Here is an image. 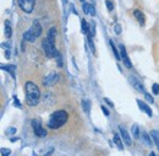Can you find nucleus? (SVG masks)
Listing matches in <instances>:
<instances>
[{
	"mask_svg": "<svg viewBox=\"0 0 159 156\" xmlns=\"http://www.w3.org/2000/svg\"><path fill=\"white\" fill-rule=\"evenodd\" d=\"M25 95H26V103H27V106L34 107V106H37L39 103L40 90L34 82L28 81V82L25 84Z\"/></svg>",
	"mask_w": 159,
	"mask_h": 156,
	"instance_id": "1",
	"label": "nucleus"
},
{
	"mask_svg": "<svg viewBox=\"0 0 159 156\" xmlns=\"http://www.w3.org/2000/svg\"><path fill=\"white\" fill-rule=\"evenodd\" d=\"M67 112L66 111H57L52 113V116L48 120V128L50 129H59L67 122Z\"/></svg>",
	"mask_w": 159,
	"mask_h": 156,
	"instance_id": "2",
	"label": "nucleus"
},
{
	"mask_svg": "<svg viewBox=\"0 0 159 156\" xmlns=\"http://www.w3.org/2000/svg\"><path fill=\"white\" fill-rule=\"evenodd\" d=\"M42 35V26H40L39 21L34 20L31 25V27L23 33V41L27 42H34L36 38H38Z\"/></svg>",
	"mask_w": 159,
	"mask_h": 156,
	"instance_id": "3",
	"label": "nucleus"
},
{
	"mask_svg": "<svg viewBox=\"0 0 159 156\" xmlns=\"http://www.w3.org/2000/svg\"><path fill=\"white\" fill-rule=\"evenodd\" d=\"M42 48H43V52L44 54L48 57V58H53L55 57L57 54V48H55V42H52L49 38H44L42 42Z\"/></svg>",
	"mask_w": 159,
	"mask_h": 156,
	"instance_id": "4",
	"label": "nucleus"
},
{
	"mask_svg": "<svg viewBox=\"0 0 159 156\" xmlns=\"http://www.w3.org/2000/svg\"><path fill=\"white\" fill-rule=\"evenodd\" d=\"M32 128H33V132H34L36 137H39V138L47 137V130L42 127V123H40L39 119H33L32 120Z\"/></svg>",
	"mask_w": 159,
	"mask_h": 156,
	"instance_id": "5",
	"label": "nucleus"
},
{
	"mask_svg": "<svg viewBox=\"0 0 159 156\" xmlns=\"http://www.w3.org/2000/svg\"><path fill=\"white\" fill-rule=\"evenodd\" d=\"M19 5L20 7L27 14H31L34 9L36 5V0H19Z\"/></svg>",
	"mask_w": 159,
	"mask_h": 156,
	"instance_id": "6",
	"label": "nucleus"
},
{
	"mask_svg": "<svg viewBox=\"0 0 159 156\" xmlns=\"http://www.w3.org/2000/svg\"><path fill=\"white\" fill-rule=\"evenodd\" d=\"M119 49H120V58H121V60L124 61L125 66H126V68H129V69H130V68H132V63H131V60H130L129 56H127V52H126L125 47H124L122 44H120Z\"/></svg>",
	"mask_w": 159,
	"mask_h": 156,
	"instance_id": "7",
	"label": "nucleus"
},
{
	"mask_svg": "<svg viewBox=\"0 0 159 156\" xmlns=\"http://www.w3.org/2000/svg\"><path fill=\"white\" fill-rule=\"evenodd\" d=\"M130 82L132 84V86H134L139 92H141V94H144V92H146V89H144L143 84H142L141 80L137 79L136 76H130Z\"/></svg>",
	"mask_w": 159,
	"mask_h": 156,
	"instance_id": "8",
	"label": "nucleus"
},
{
	"mask_svg": "<svg viewBox=\"0 0 159 156\" xmlns=\"http://www.w3.org/2000/svg\"><path fill=\"white\" fill-rule=\"evenodd\" d=\"M119 130H120V134H121V138H122V140H124V143H125L127 146H131V145H132V139H131V137L129 135L127 130H126L122 125H120L119 127Z\"/></svg>",
	"mask_w": 159,
	"mask_h": 156,
	"instance_id": "9",
	"label": "nucleus"
},
{
	"mask_svg": "<svg viewBox=\"0 0 159 156\" xmlns=\"http://www.w3.org/2000/svg\"><path fill=\"white\" fill-rule=\"evenodd\" d=\"M58 79H59V75H58V74L50 73L47 78L43 80V84H44L45 86H52V85H54V84L58 81Z\"/></svg>",
	"mask_w": 159,
	"mask_h": 156,
	"instance_id": "10",
	"label": "nucleus"
},
{
	"mask_svg": "<svg viewBox=\"0 0 159 156\" xmlns=\"http://www.w3.org/2000/svg\"><path fill=\"white\" fill-rule=\"evenodd\" d=\"M137 105H139V110L141 111H143L144 113H147V116L148 117H152L153 116V113H152V111H151V108L143 102V101H141V100H137Z\"/></svg>",
	"mask_w": 159,
	"mask_h": 156,
	"instance_id": "11",
	"label": "nucleus"
},
{
	"mask_svg": "<svg viewBox=\"0 0 159 156\" xmlns=\"http://www.w3.org/2000/svg\"><path fill=\"white\" fill-rule=\"evenodd\" d=\"M82 9H83L84 14H87V15H89V16H94V15H96V10H94L93 5H91V4L84 2V4L82 5Z\"/></svg>",
	"mask_w": 159,
	"mask_h": 156,
	"instance_id": "12",
	"label": "nucleus"
},
{
	"mask_svg": "<svg viewBox=\"0 0 159 156\" xmlns=\"http://www.w3.org/2000/svg\"><path fill=\"white\" fill-rule=\"evenodd\" d=\"M1 69H2V70H5V71H7L12 78L15 79V70H16V66H15V65H12V64L1 65Z\"/></svg>",
	"mask_w": 159,
	"mask_h": 156,
	"instance_id": "13",
	"label": "nucleus"
},
{
	"mask_svg": "<svg viewBox=\"0 0 159 156\" xmlns=\"http://www.w3.org/2000/svg\"><path fill=\"white\" fill-rule=\"evenodd\" d=\"M134 16L137 19V21L139 22V25H141V26H143V25H144L146 19H144V15H143V12H142L141 10H134Z\"/></svg>",
	"mask_w": 159,
	"mask_h": 156,
	"instance_id": "14",
	"label": "nucleus"
},
{
	"mask_svg": "<svg viewBox=\"0 0 159 156\" xmlns=\"http://www.w3.org/2000/svg\"><path fill=\"white\" fill-rule=\"evenodd\" d=\"M47 38H49L52 42H55V38H57V28L55 27H50V30L48 31Z\"/></svg>",
	"mask_w": 159,
	"mask_h": 156,
	"instance_id": "15",
	"label": "nucleus"
},
{
	"mask_svg": "<svg viewBox=\"0 0 159 156\" xmlns=\"http://www.w3.org/2000/svg\"><path fill=\"white\" fill-rule=\"evenodd\" d=\"M81 30H82V33L83 35H88V32H89V26H88L87 21L84 19L81 20Z\"/></svg>",
	"mask_w": 159,
	"mask_h": 156,
	"instance_id": "16",
	"label": "nucleus"
},
{
	"mask_svg": "<svg viewBox=\"0 0 159 156\" xmlns=\"http://www.w3.org/2000/svg\"><path fill=\"white\" fill-rule=\"evenodd\" d=\"M151 138L153 139V141L156 143V145H157V148H158V150H159V132L158 130H152V132H151Z\"/></svg>",
	"mask_w": 159,
	"mask_h": 156,
	"instance_id": "17",
	"label": "nucleus"
},
{
	"mask_svg": "<svg viewBox=\"0 0 159 156\" xmlns=\"http://www.w3.org/2000/svg\"><path fill=\"white\" fill-rule=\"evenodd\" d=\"M82 108H83V111L86 113H89V111H91V101L89 100H83L82 101Z\"/></svg>",
	"mask_w": 159,
	"mask_h": 156,
	"instance_id": "18",
	"label": "nucleus"
},
{
	"mask_svg": "<svg viewBox=\"0 0 159 156\" xmlns=\"http://www.w3.org/2000/svg\"><path fill=\"white\" fill-rule=\"evenodd\" d=\"M122 139L119 137V134H114V143L118 145V148H119L120 150H122L124 149V144H122Z\"/></svg>",
	"mask_w": 159,
	"mask_h": 156,
	"instance_id": "19",
	"label": "nucleus"
},
{
	"mask_svg": "<svg viewBox=\"0 0 159 156\" xmlns=\"http://www.w3.org/2000/svg\"><path fill=\"white\" fill-rule=\"evenodd\" d=\"M141 135H142V140L144 141V144H146V145H148V146H151V145H152V140H151L149 135H148L146 132H142V133H141Z\"/></svg>",
	"mask_w": 159,
	"mask_h": 156,
	"instance_id": "20",
	"label": "nucleus"
},
{
	"mask_svg": "<svg viewBox=\"0 0 159 156\" xmlns=\"http://www.w3.org/2000/svg\"><path fill=\"white\" fill-rule=\"evenodd\" d=\"M11 35H12L11 26H10V23L6 21V22H5V36H6V38H10V37H11Z\"/></svg>",
	"mask_w": 159,
	"mask_h": 156,
	"instance_id": "21",
	"label": "nucleus"
},
{
	"mask_svg": "<svg viewBox=\"0 0 159 156\" xmlns=\"http://www.w3.org/2000/svg\"><path fill=\"white\" fill-rule=\"evenodd\" d=\"M131 133H132V135H134L135 139H139V125H137V124H134V125H132V128H131Z\"/></svg>",
	"mask_w": 159,
	"mask_h": 156,
	"instance_id": "22",
	"label": "nucleus"
},
{
	"mask_svg": "<svg viewBox=\"0 0 159 156\" xmlns=\"http://www.w3.org/2000/svg\"><path fill=\"white\" fill-rule=\"evenodd\" d=\"M110 47H111V51H113V53H114V56H115V58H116V60H120V54L119 52H118V49H116V47L114 46V42L113 41H110Z\"/></svg>",
	"mask_w": 159,
	"mask_h": 156,
	"instance_id": "23",
	"label": "nucleus"
},
{
	"mask_svg": "<svg viewBox=\"0 0 159 156\" xmlns=\"http://www.w3.org/2000/svg\"><path fill=\"white\" fill-rule=\"evenodd\" d=\"M96 35V25L92 23L89 25V32H88V37H93Z\"/></svg>",
	"mask_w": 159,
	"mask_h": 156,
	"instance_id": "24",
	"label": "nucleus"
},
{
	"mask_svg": "<svg viewBox=\"0 0 159 156\" xmlns=\"http://www.w3.org/2000/svg\"><path fill=\"white\" fill-rule=\"evenodd\" d=\"M55 59H57V64H58V66L61 68V66H62V57H61V54H60L59 52H57Z\"/></svg>",
	"mask_w": 159,
	"mask_h": 156,
	"instance_id": "25",
	"label": "nucleus"
},
{
	"mask_svg": "<svg viewBox=\"0 0 159 156\" xmlns=\"http://www.w3.org/2000/svg\"><path fill=\"white\" fill-rule=\"evenodd\" d=\"M87 41H88V46L91 47V51H92V53L94 54V53H96V47H94V44H93L92 37H88V38H87Z\"/></svg>",
	"mask_w": 159,
	"mask_h": 156,
	"instance_id": "26",
	"label": "nucleus"
},
{
	"mask_svg": "<svg viewBox=\"0 0 159 156\" xmlns=\"http://www.w3.org/2000/svg\"><path fill=\"white\" fill-rule=\"evenodd\" d=\"M152 91L154 95H158L159 94V84H153L152 85Z\"/></svg>",
	"mask_w": 159,
	"mask_h": 156,
	"instance_id": "27",
	"label": "nucleus"
},
{
	"mask_svg": "<svg viewBox=\"0 0 159 156\" xmlns=\"http://www.w3.org/2000/svg\"><path fill=\"white\" fill-rule=\"evenodd\" d=\"M144 98H146V100H147V102H149V103H153V102H154L153 97H152L149 94H147V92H144Z\"/></svg>",
	"mask_w": 159,
	"mask_h": 156,
	"instance_id": "28",
	"label": "nucleus"
},
{
	"mask_svg": "<svg viewBox=\"0 0 159 156\" xmlns=\"http://www.w3.org/2000/svg\"><path fill=\"white\" fill-rule=\"evenodd\" d=\"M10 153H11V150H10V149H5V148H2V149H1V155L2 156H9L10 155Z\"/></svg>",
	"mask_w": 159,
	"mask_h": 156,
	"instance_id": "29",
	"label": "nucleus"
},
{
	"mask_svg": "<svg viewBox=\"0 0 159 156\" xmlns=\"http://www.w3.org/2000/svg\"><path fill=\"white\" fill-rule=\"evenodd\" d=\"M105 2H107V7H108V10H109V11H111V10L114 9V5H113V2H111L110 0H107Z\"/></svg>",
	"mask_w": 159,
	"mask_h": 156,
	"instance_id": "30",
	"label": "nucleus"
},
{
	"mask_svg": "<svg viewBox=\"0 0 159 156\" xmlns=\"http://www.w3.org/2000/svg\"><path fill=\"white\" fill-rule=\"evenodd\" d=\"M115 33H116V35H120V33H121V26H120V25H115Z\"/></svg>",
	"mask_w": 159,
	"mask_h": 156,
	"instance_id": "31",
	"label": "nucleus"
},
{
	"mask_svg": "<svg viewBox=\"0 0 159 156\" xmlns=\"http://www.w3.org/2000/svg\"><path fill=\"white\" fill-rule=\"evenodd\" d=\"M102 111H103V113H104V115H105L107 117L109 116V111H108V108H107V107H104V106H102Z\"/></svg>",
	"mask_w": 159,
	"mask_h": 156,
	"instance_id": "32",
	"label": "nucleus"
},
{
	"mask_svg": "<svg viewBox=\"0 0 159 156\" xmlns=\"http://www.w3.org/2000/svg\"><path fill=\"white\" fill-rule=\"evenodd\" d=\"M14 100H15V101H14V103H15V106H17V107H21V103H20V102H19V100H17V97H16V96L14 97Z\"/></svg>",
	"mask_w": 159,
	"mask_h": 156,
	"instance_id": "33",
	"label": "nucleus"
},
{
	"mask_svg": "<svg viewBox=\"0 0 159 156\" xmlns=\"http://www.w3.org/2000/svg\"><path fill=\"white\" fill-rule=\"evenodd\" d=\"M15 130H16L15 128H9V130L6 132V134H12V133H15Z\"/></svg>",
	"mask_w": 159,
	"mask_h": 156,
	"instance_id": "34",
	"label": "nucleus"
},
{
	"mask_svg": "<svg viewBox=\"0 0 159 156\" xmlns=\"http://www.w3.org/2000/svg\"><path fill=\"white\" fill-rule=\"evenodd\" d=\"M104 101H105V102H107V103H108L109 106H111V107H114V103H111V102H110V101H109L108 98H104Z\"/></svg>",
	"mask_w": 159,
	"mask_h": 156,
	"instance_id": "35",
	"label": "nucleus"
},
{
	"mask_svg": "<svg viewBox=\"0 0 159 156\" xmlns=\"http://www.w3.org/2000/svg\"><path fill=\"white\" fill-rule=\"evenodd\" d=\"M52 154H53V149H50V150H49V153H48V154H45L44 156H50Z\"/></svg>",
	"mask_w": 159,
	"mask_h": 156,
	"instance_id": "36",
	"label": "nucleus"
},
{
	"mask_svg": "<svg viewBox=\"0 0 159 156\" xmlns=\"http://www.w3.org/2000/svg\"><path fill=\"white\" fill-rule=\"evenodd\" d=\"M149 156H157V155H156L154 153H151V154H149Z\"/></svg>",
	"mask_w": 159,
	"mask_h": 156,
	"instance_id": "37",
	"label": "nucleus"
},
{
	"mask_svg": "<svg viewBox=\"0 0 159 156\" xmlns=\"http://www.w3.org/2000/svg\"><path fill=\"white\" fill-rule=\"evenodd\" d=\"M81 1H84V0H81Z\"/></svg>",
	"mask_w": 159,
	"mask_h": 156,
	"instance_id": "38",
	"label": "nucleus"
}]
</instances>
